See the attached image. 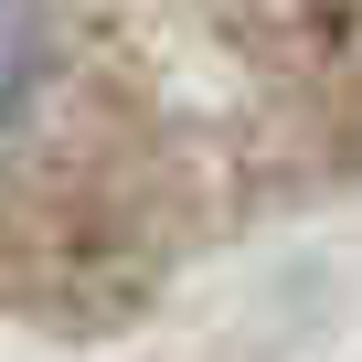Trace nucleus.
<instances>
[{
    "label": "nucleus",
    "instance_id": "nucleus-1",
    "mask_svg": "<svg viewBox=\"0 0 362 362\" xmlns=\"http://www.w3.org/2000/svg\"><path fill=\"white\" fill-rule=\"evenodd\" d=\"M33 64H43V22H33V0H0V117L22 107Z\"/></svg>",
    "mask_w": 362,
    "mask_h": 362
}]
</instances>
